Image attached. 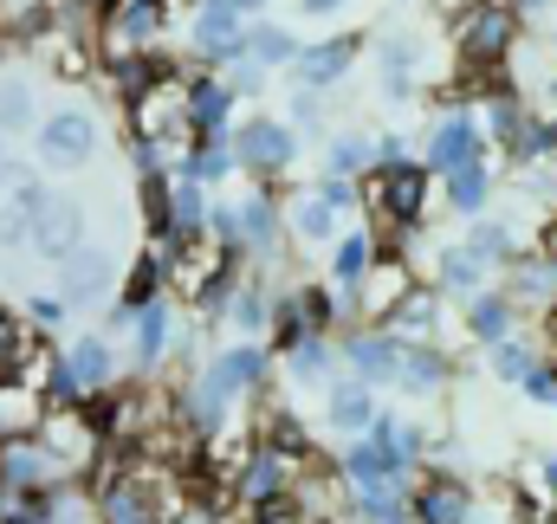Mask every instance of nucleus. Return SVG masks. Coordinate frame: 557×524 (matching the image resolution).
Masks as SVG:
<instances>
[{"label": "nucleus", "mask_w": 557, "mask_h": 524, "mask_svg": "<svg viewBox=\"0 0 557 524\" xmlns=\"http://www.w3.org/2000/svg\"><path fill=\"white\" fill-rule=\"evenodd\" d=\"M292 155H298V136L273 117H253L234 130V162H247V169H285Z\"/></svg>", "instance_id": "nucleus-4"}, {"label": "nucleus", "mask_w": 557, "mask_h": 524, "mask_svg": "<svg viewBox=\"0 0 557 524\" xmlns=\"http://www.w3.org/2000/svg\"><path fill=\"white\" fill-rule=\"evenodd\" d=\"M486 195H493L486 162H467V169H454V175H447V208H454V214H480V208H486Z\"/></svg>", "instance_id": "nucleus-21"}, {"label": "nucleus", "mask_w": 557, "mask_h": 524, "mask_svg": "<svg viewBox=\"0 0 557 524\" xmlns=\"http://www.w3.org/2000/svg\"><path fill=\"white\" fill-rule=\"evenodd\" d=\"M240 7H253V0H240Z\"/></svg>", "instance_id": "nucleus-46"}, {"label": "nucleus", "mask_w": 557, "mask_h": 524, "mask_svg": "<svg viewBox=\"0 0 557 524\" xmlns=\"http://www.w3.org/2000/svg\"><path fill=\"white\" fill-rule=\"evenodd\" d=\"M234 234H240V247H253V253H273V240H278L273 201H267V195L240 201V208H234Z\"/></svg>", "instance_id": "nucleus-17"}, {"label": "nucleus", "mask_w": 557, "mask_h": 524, "mask_svg": "<svg viewBox=\"0 0 557 524\" xmlns=\"http://www.w3.org/2000/svg\"><path fill=\"white\" fill-rule=\"evenodd\" d=\"M311 524H337V519H311Z\"/></svg>", "instance_id": "nucleus-45"}, {"label": "nucleus", "mask_w": 557, "mask_h": 524, "mask_svg": "<svg viewBox=\"0 0 557 524\" xmlns=\"http://www.w3.org/2000/svg\"><path fill=\"white\" fill-rule=\"evenodd\" d=\"M0 524H39V519H20V512H7V519H0Z\"/></svg>", "instance_id": "nucleus-44"}, {"label": "nucleus", "mask_w": 557, "mask_h": 524, "mask_svg": "<svg viewBox=\"0 0 557 524\" xmlns=\"http://www.w3.org/2000/svg\"><path fill=\"white\" fill-rule=\"evenodd\" d=\"M383 78H389V91H409V78H416V52H409V46H383Z\"/></svg>", "instance_id": "nucleus-34"}, {"label": "nucleus", "mask_w": 557, "mask_h": 524, "mask_svg": "<svg viewBox=\"0 0 557 524\" xmlns=\"http://www.w3.org/2000/svg\"><path fill=\"white\" fill-rule=\"evenodd\" d=\"M473 519V499L460 479H428L416 499H409V524H467Z\"/></svg>", "instance_id": "nucleus-8"}, {"label": "nucleus", "mask_w": 557, "mask_h": 524, "mask_svg": "<svg viewBox=\"0 0 557 524\" xmlns=\"http://www.w3.org/2000/svg\"><path fill=\"white\" fill-rule=\"evenodd\" d=\"M428 162H434L441 175H454V169L480 162V130H473L467 117H441V124H434V136H428Z\"/></svg>", "instance_id": "nucleus-11"}, {"label": "nucleus", "mask_w": 557, "mask_h": 524, "mask_svg": "<svg viewBox=\"0 0 557 524\" xmlns=\"http://www.w3.org/2000/svg\"><path fill=\"white\" fill-rule=\"evenodd\" d=\"M324 414H331V427L337 434H363L370 421H376V395H370V383H331V401H324Z\"/></svg>", "instance_id": "nucleus-14"}, {"label": "nucleus", "mask_w": 557, "mask_h": 524, "mask_svg": "<svg viewBox=\"0 0 557 524\" xmlns=\"http://www.w3.org/2000/svg\"><path fill=\"white\" fill-rule=\"evenodd\" d=\"M13 363H20V324L0 311V383H13Z\"/></svg>", "instance_id": "nucleus-37"}, {"label": "nucleus", "mask_w": 557, "mask_h": 524, "mask_svg": "<svg viewBox=\"0 0 557 524\" xmlns=\"http://www.w3.org/2000/svg\"><path fill=\"white\" fill-rule=\"evenodd\" d=\"M370 265H376V260H370V234H344V240H337V253H331V272H337V285H344V291H350V285H357Z\"/></svg>", "instance_id": "nucleus-26"}, {"label": "nucleus", "mask_w": 557, "mask_h": 524, "mask_svg": "<svg viewBox=\"0 0 557 524\" xmlns=\"http://www.w3.org/2000/svg\"><path fill=\"white\" fill-rule=\"evenodd\" d=\"M292 311H298V324L324 330V324L337 317V298H331V291H305V298H292Z\"/></svg>", "instance_id": "nucleus-32"}, {"label": "nucleus", "mask_w": 557, "mask_h": 524, "mask_svg": "<svg viewBox=\"0 0 557 524\" xmlns=\"http://www.w3.org/2000/svg\"><path fill=\"white\" fill-rule=\"evenodd\" d=\"M525 370H532V350H525V344H512V337H499V344H493V376L519 383Z\"/></svg>", "instance_id": "nucleus-31"}, {"label": "nucleus", "mask_w": 557, "mask_h": 524, "mask_svg": "<svg viewBox=\"0 0 557 524\" xmlns=\"http://www.w3.org/2000/svg\"><path fill=\"white\" fill-rule=\"evenodd\" d=\"M506 39H512V7H499V0H486V7L460 26V52H467V59H499Z\"/></svg>", "instance_id": "nucleus-10"}, {"label": "nucleus", "mask_w": 557, "mask_h": 524, "mask_svg": "<svg viewBox=\"0 0 557 524\" xmlns=\"http://www.w3.org/2000/svg\"><path fill=\"white\" fill-rule=\"evenodd\" d=\"M59 265H65V298H72V304H91V298H104V285H111V260H104V253H85V247H72Z\"/></svg>", "instance_id": "nucleus-15"}, {"label": "nucleus", "mask_w": 557, "mask_h": 524, "mask_svg": "<svg viewBox=\"0 0 557 524\" xmlns=\"http://www.w3.org/2000/svg\"><path fill=\"white\" fill-rule=\"evenodd\" d=\"M545 492H552V499H557V453H552V460H545Z\"/></svg>", "instance_id": "nucleus-43"}, {"label": "nucleus", "mask_w": 557, "mask_h": 524, "mask_svg": "<svg viewBox=\"0 0 557 524\" xmlns=\"http://www.w3.org/2000/svg\"><path fill=\"white\" fill-rule=\"evenodd\" d=\"M131 330H137V363H162V350H169V304L143 298Z\"/></svg>", "instance_id": "nucleus-20"}, {"label": "nucleus", "mask_w": 557, "mask_h": 524, "mask_svg": "<svg viewBox=\"0 0 557 524\" xmlns=\"http://www.w3.org/2000/svg\"><path fill=\"white\" fill-rule=\"evenodd\" d=\"M111 344L104 337H78L72 350H59L52 357V395L59 401H85V395H98L104 383H111Z\"/></svg>", "instance_id": "nucleus-1"}, {"label": "nucleus", "mask_w": 557, "mask_h": 524, "mask_svg": "<svg viewBox=\"0 0 557 524\" xmlns=\"http://www.w3.org/2000/svg\"><path fill=\"white\" fill-rule=\"evenodd\" d=\"M331 175H357L363 162H370V142H357V136H344V142H331Z\"/></svg>", "instance_id": "nucleus-35"}, {"label": "nucleus", "mask_w": 557, "mask_h": 524, "mask_svg": "<svg viewBox=\"0 0 557 524\" xmlns=\"http://www.w3.org/2000/svg\"><path fill=\"white\" fill-rule=\"evenodd\" d=\"M519 389L532 395V401H557V376L545 370V363H532V370L519 376Z\"/></svg>", "instance_id": "nucleus-38"}, {"label": "nucleus", "mask_w": 557, "mask_h": 524, "mask_svg": "<svg viewBox=\"0 0 557 524\" xmlns=\"http://www.w3.org/2000/svg\"><path fill=\"white\" fill-rule=\"evenodd\" d=\"M195 130H221L227 124V85H214V78H195L188 85V111H182Z\"/></svg>", "instance_id": "nucleus-22"}, {"label": "nucleus", "mask_w": 557, "mask_h": 524, "mask_svg": "<svg viewBox=\"0 0 557 524\" xmlns=\"http://www.w3.org/2000/svg\"><path fill=\"white\" fill-rule=\"evenodd\" d=\"M344 0H305V13H337Z\"/></svg>", "instance_id": "nucleus-42"}, {"label": "nucleus", "mask_w": 557, "mask_h": 524, "mask_svg": "<svg viewBox=\"0 0 557 524\" xmlns=\"http://www.w3.org/2000/svg\"><path fill=\"white\" fill-rule=\"evenodd\" d=\"M552 376H557V370H552Z\"/></svg>", "instance_id": "nucleus-47"}, {"label": "nucleus", "mask_w": 557, "mask_h": 524, "mask_svg": "<svg viewBox=\"0 0 557 524\" xmlns=\"http://www.w3.org/2000/svg\"><path fill=\"white\" fill-rule=\"evenodd\" d=\"M267 317H273V304H267L253 285H240V291H234V324H240V330H260Z\"/></svg>", "instance_id": "nucleus-33"}, {"label": "nucleus", "mask_w": 557, "mask_h": 524, "mask_svg": "<svg viewBox=\"0 0 557 524\" xmlns=\"http://www.w3.org/2000/svg\"><path fill=\"white\" fill-rule=\"evenodd\" d=\"M370 155H376V162H383V169H396V162H403V136H383V142H376V149H370Z\"/></svg>", "instance_id": "nucleus-41"}, {"label": "nucleus", "mask_w": 557, "mask_h": 524, "mask_svg": "<svg viewBox=\"0 0 557 524\" xmlns=\"http://www.w3.org/2000/svg\"><path fill=\"white\" fill-rule=\"evenodd\" d=\"M467 330H473L480 344L512 337V298H499V291H473V304H467Z\"/></svg>", "instance_id": "nucleus-19"}, {"label": "nucleus", "mask_w": 557, "mask_h": 524, "mask_svg": "<svg viewBox=\"0 0 557 524\" xmlns=\"http://www.w3.org/2000/svg\"><path fill=\"white\" fill-rule=\"evenodd\" d=\"M467 253H473L480 265H486V260H506V253H512V227H499V221H473Z\"/></svg>", "instance_id": "nucleus-30"}, {"label": "nucleus", "mask_w": 557, "mask_h": 524, "mask_svg": "<svg viewBox=\"0 0 557 524\" xmlns=\"http://www.w3.org/2000/svg\"><path fill=\"white\" fill-rule=\"evenodd\" d=\"M344 65H350V39H331V46H311V52L298 59V72H305V85H331V78H344Z\"/></svg>", "instance_id": "nucleus-24"}, {"label": "nucleus", "mask_w": 557, "mask_h": 524, "mask_svg": "<svg viewBox=\"0 0 557 524\" xmlns=\"http://www.w3.org/2000/svg\"><path fill=\"white\" fill-rule=\"evenodd\" d=\"M357 519L363 524H409V492H403V479L357 486Z\"/></svg>", "instance_id": "nucleus-16"}, {"label": "nucleus", "mask_w": 557, "mask_h": 524, "mask_svg": "<svg viewBox=\"0 0 557 524\" xmlns=\"http://www.w3.org/2000/svg\"><path fill=\"white\" fill-rule=\"evenodd\" d=\"M480 272L486 265L473 260L467 247H454V253H441V291H480Z\"/></svg>", "instance_id": "nucleus-29"}, {"label": "nucleus", "mask_w": 557, "mask_h": 524, "mask_svg": "<svg viewBox=\"0 0 557 524\" xmlns=\"http://www.w3.org/2000/svg\"><path fill=\"white\" fill-rule=\"evenodd\" d=\"M396 389H416V395L447 389V363H441L434 350H403V376H396Z\"/></svg>", "instance_id": "nucleus-23"}, {"label": "nucleus", "mask_w": 557, "mask_h": 524, "mask_svg": "<svg viewBox=\"0 0 557 524\" xmlns=\"http://www.w3.org/2000/svg\"><path fill=\"white\" fill-rule=\"evenodd\" d=\"M421 201H428V175L409 169V162H396V169H383V182H376V214H389V221H416Z\"/></svg>", "instance_id": "nucleus-7"}, {"label": "nucleus", "mask_w": 557, "mask_h": 524, "mask_svg": "<svg viewBox=\"0 0 557 524\" xmlns=\"http://www.w3.org/2000/svg\"><path fill=\"white\" fill-rule=\"evenodd\" d=\"M33 117V104H26V85H0V130H20Z\"/></svg>", "instance_id": "nucleus-36"}, {"label": "nucleus", "mask_w": 557, "mask_h": 524, "mask_svg": "<svg viewBox=\"0 0 557 524\" xmlns=\"http://www.w3.org/2000/svg\"><path fill=\"white\" fill-rule=\"evenodd\" d=\"M292 52H298V46H292L285 33H273V26H267V33L253 39V59H267V65H278V59H292Z\"/></svg>", "instance_id": "nucleus-39"}, {"label": "nucleus", "mask_w": 557, "mask_h": 524, "mask_svg": "<svg viewBox=\"0 0 557 524\" xmlns=\"http://www.w3.org/2000/svg\"><path fill=\"white\" fill-rule=\"evenodd\" d=\"M292 473H298V466H292L285 453L260 447V453L240 466V499H247V506H273L278 492H292Z\"/></svg>", "instance_id": "nucleus-9"}, {"label": "nucleus", "mask_w": 557, "mask_h": 524, "mask_svg": "<svg viewBox=\"0 0 557 524\" xmlns=\"http://www.w3.org/2000/svg\"><path fill=\"white\" fill-rule=\"evenodd\" d=\"M26 311H33V324H39V330H52V324L65 317V298H33Z\"/></svg>", "instance_id": "nucleus-40"}, {"label": "nucleus", "mask_w": 557, "mask_h": 524, "mask_svg": "<svg viewBox=\"0 0 557 524\" xmlns=\"http://www.w3.org/2000/svg\"><path fill=\"white\" fill-rule=\"evenodd\" d=\"M324 370H331V344L324 337H298L292 344V376L298 383H324Z\"/></svg>", "instance_id": "nucleus-28"}, {"label": "nucleus", "mask_w": 557, "mask_h": 524, "mask_svg": "<svg viewBox=\"0 0 557 524\" xmlns=\"http://www.w3.org/2000/svg\"><path fill=\"white\" fill-rule=\"evenodd\" d=\"M78 240H85V214H78V201H72V195H46V201L33 208L26 247H39L46 260H65Z\"/></svg>", "instance_id": "nucleus-2"}, {"label": "nucleus", "mask_w": 557, "mask_h": 524, "mask_svg": "<svg viewBox=\"0 0 557 524\" xmlns=\"http://www.w3.org/2000/svg\"><path fill=\"white\" fill-rule=\"evenodd\" d=\"M350 291H363V311H370V317H389V304L409 291V272H403V265H370Z\"/></svg>", "instance_id": "nucleus-18"}, {"label": "nucleus", "mask_w": 557, "mask_h": 524, "mask_svg": "<svg viewBox=\"0 0 557 524\" xmlns=\"http://www.w3.org/2000/svg\"><path fill=\"white\" fill-rule=\"evenodd\" d=\"M39 421V401L20 389V383H0V440H13V434H26Z\"/></svg>", "instance_id": "nucleus-25"}, {"label": "nucleus", "mask_w": 557, "mask_h": 524, "mask_svg": "<svg viewBox=\"0 0 557 524\" xmlns=\"http://www.w3.org/2000/svg\"><path fill=\"white\" fill-rule=\"evenodd\" d=\"M344 357H350L357 383H370V389H383V383H396V376H403V344H396L389 330H363V337H350V344H344Z\"/></svg>", "instance_id": "nucleus-5"}, {"label": "nucleus", "mask_w": 557, "mask_h": 524, "mask_svg": "<svg viewBox=\"0 0 557 524\" xmlns=\"http://www.w3.org/2000/svg\"><path fill=\"white\" fill-rule=\"evenodd\" d=\"M195 39H201L208 52H221V59L247 52V46H240V0H208L201 20H195Z\"/></svg>", "instance_id": "nucleus-13"}, {"label": "nucleus", "mask_w": 557, "mask_h": 524, "mask_svg": "<svg viewBox=\"0 0 557 524\" xmlns=\"http://www.w3.org/2000/svg\"><path fill=\"white\" fill-rule=\"evenodd\" d=\"M292 227H298L305 240H331V234H337V208H331L324 195H305V201L292 208Z\"/></svg>", "instance_id": "nucleus-27"}, {"label": "nucleus", "mask_w": 557, "mask_h": 524, "mask_svg": "<svg viewBox=\"0 0 557 524\" xmlns=\"http://www.w3.org/2000/svg\"><path fill=\"white\" fill-rule=\"evenodd\" d=\"M39 201H46V188L26 169H0V247H26V227H33Z\"/></svg>", "instance_id": "nucleus-3"}, {"label": "nucleus", "mask_w": 557, "mask_h": 524, "mask_svg": "<svg viewBox=\"0 0 557 524\" xmlns=\"http://www.w3.org/2000/svg\"><path fill=\"white\" fill-rule=\"evenodd\" d=\"M156 33V0H124L117 13H111V26H104V59H131V46H143Z\"/></svg>", "instance_id": "nucleus-12"}, {"label": "nucleus", "mask_w": 557, "mask_h": 524, "mask_svg": "<svg viewBox=\"0 0 557 524\" xmlns=\"http://www.w3.org/2000/svg\"><path fill=\"white\" fill-rule=\"evenodd\" d=\"M39 149H46L52 169H78V162L98 149V124H91L85 111H59V117L46 124V136H39Z\"/></svg>", "instance_id": "nucleus-6"}]
</instances>
